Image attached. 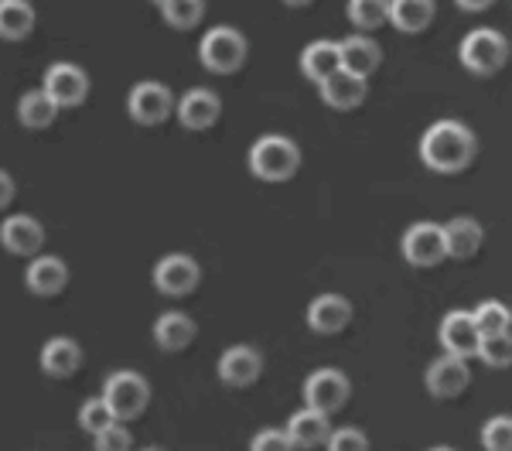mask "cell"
<instances>
[{"instance_id":"6da1fadb","label":"cell","mask_w":512,"mask_h":451,"mask_svg":"<svg viewBox=\"0 0 512 451\" xmlns=\"http://www.w3.org/2000/svg\"><path fill=\"white\" fill-rule=\"evenodd\" d=\"M478 141L475 134L458 120H437L434 127H427V134L420 137V158L437 175H454L465 171L475 161Z\"/></svg>"},{"instance_id":"7a4b0ae2","label":"cell","mask_w":512,"mask_h":451,"mask_svg":"<svg viewBox=\"0 0 512 451\" xmlns=\"http://www.w3.org/2000/svg\"><path fill=\"white\" fill-rule=\"evenodd\" d=\"M301 168V147L284 134H267L250 147V171L260 182H287Z\"/></svg>"},{"instance_id":"3957f363","label":"cell","mask_w":512,"mask_h":451,"mask_svg":"<svg viewBox=\"0 0 512 451\" xmlns=\"http://www.w3.org/2000/svg\"><path fill=\"white\" fill-rule=\"evenodd\" d=\"M103 400L110 407L113 421H134V417L144 414L147 400H151V383L134 369H117V373L106 376Z\"/></svg>"},{"instance_id":"277c9868","label":"cell","mask_w":512,"mask_h":451,"mask_svg":"<svg viewBox=\"0 0 512 451\" xmlns=\"http://www.w3.org/2000/svg\"><path fill=\"white\" fill-rule=\"evenodd\" d=\"M246 52H250L246 38L239 35L236 28H226V24L212 28L209 35L202 38V45H198V59H202V65L209 72H216V76H229V72L243 69Z\"/></svg>"},{"instance_id":"5b68a950","label":"cell","mask_w":512,"mask_h":451,"mask_svg":"<svg viewBox=\"0 0 512 451\" xmlns=\"http://www.w3.org/2000/svg\"><path fill=\"white\" fill-rule=\"evenodd\" d=\"M461 65L475 76H495L509 62V41L492 28H475L461 41Z\"/></svg>"},{"instance_id":"8992f818","label":"cell","mask_w":512,"mask_h":451,"mask_svg":"<svg viewBox=\"0 0 512 451\" xmlns=\"http://www.w3.org/2000/svg\"><path fill=\"white\" fill-rule=\"evenodd\" d=\"M349 393H352L349 376L332 366L315 369V373L304 380V400H308V407L318 410V414H335V410H342Z\"/></svg>"},{"instance_id":"52a82bcc","label":"cell","mask_w":512,"mask_h":451,"mask_svg":"<svg viewBox=\"0 0 512 451\" xmlns=\"http://www.w3.org/2000/svg\"><path fill=\"white\" fill-rule=\"evenodd\" d=\"M202 281V267L188 253H168L154 264V287L168 298H185Z\"/></svg>"},{"instance_id":"ba28073f","label":"cell","mask_w":512,"mask_h":451,"mask_svg":"<svg viewBox=\"0 0 512 451\" xmlns=\"http://www.w3.org/2000/svg\"><path fill=\"white\" fill-rule=\"evenodd\" d=\"M171 110H175V96H171V89L164 86V82H154V79L137 82L127 96V113L137 123H144V127L164 123L171 117Z\"/></svg>"},{"instance_id":"9c48e42d","label":"cell","mask_w":512,"mask_h":451,"mask_svg":"<svg viewBox=\"0 0 512 451\" xmlns=\"http://www.w3.org/2000/svg\"><path fill=\"white\" fill-rule=\"evenodd\" d=\"M41 93L59 106V110L62 106H79V103H86V96H89V76L72 62H55V65H48Z\"/></svg>"},{"instance_id":"30bf717a","label":"cell","mask_w":512,"mask_h":451,"mask_svg":"<svg viewBox=\"0 0 512 451\" xmlns=\"http://www.w3.org/2000/svg\"><path fill=\"white\" fill-rule=\"evenodd\" d=\"M407 264L414 267H437L444 260V233L437 223H414L403 233L400 243Z\"/></svg>"},{"instance_id":"8fae6325","label":"cell","mask_w":512,"mask_h":451,"mask_svg":"<svg viewBox=\"0 0 512 451\" xmlns=\"http://www.w3.org/2000/svg\"><path fill=\"white\" fill-rule=\"evenodd\" d=\"M437 339H441V346L448 356H458L468 363V359L475 356L482 335H478V328L472 322V311H448L441 328H437Z\"/></svg>"},{"instance_id":"7c38bea8","label":"cell","mask_w":512,"mask_h":451,"mask_svg":"<svg viewBox=\"0 0 512 451\" xmlns=\"http://www.w3.org/2000/svg\"><path fill=\"white\" fill-rule=\"evenodd\" d=\"M427 390H431V397L437 400H448V397H458L461 390L472 383V369H468L465 359L458 356H448L444 352L441 359H434L431 366H427Z\"/></svg>"},{"instance_id":"4fadbf2b","label":"cell","mask_w":512,"mask_h":451,"mask_svg":"<svg viewBox=\"0 0 512 451\" xmlns=\"http://www.w3.org/2000/svg\"><path fill=\"white\" fill-rule=\"evenodd\" d=\"M219 380L233 390H243L256 383V376L263 373V356L253 346H229L219 356Z\"/></svg>"},{"instance_id":"5bb4252c","label":"cell","mask_w":512,"mask_h":451,"mask_svg":"<svg viewBox=\"0 0 512 451\" xmlns=\"http://www.w3.org/2000/svg\"><path fill=\"white\" fill-rule=\"evenodd\" d=\"M338 62H342V72H349V76L369 79L383 65V48L366 35H349L345 41H338Z\"/></svg>"},{"instance_id":"9a60e30c","label":"cell","mask_w":512,"mask_h":451,"mask_svg":"<svg viewBox=\"0 0 512 451\" xmlns=\"http://www.w3.org/2000/svg\"><path fill=\"white\" fill-rule=\"evenodd\" d=\"M24 284L38 298H55L69 284V267H65L62 257H35L24 270Z\"/></svg>"},{"instance_id":"2e32d148","label":"cell","mask_w":512,"mask_h":451,"mask_svg":"<svg viewBox=\"0 0 512 451\" xmlns=\"http://www.w3.org/2000/svg\"><path fill=\"white\" fill-rule=\"evenodd\" d=\"M219 113H222V103L212 89H202V86L188 89L178 100V120H181V127H188V130H209L212 123L219 120Z\"/></svg>"},{"instance_id":"e0dca14e","label":"cell","mask_w":512,"mask_h":451,"mask_svg":"<svg viewBox=\"0 0 512 451\" xmlns=\"http://www.w3.org/2000/svg\"><path fill=\"white\" fill-rule=\"evenodd\" d=\"M0 243H4L7 253H18V257H35L45 243V229H41L38 219L31 216H11L0 226Z\"/></svg>"},{"instance_id":"ac0fdd59","label":"cell","mask_w":512,"mask_h":451,"mask_svg":"<svg viewBox=\"0 0 512 451\" xmlns=\"http://www.w3.org/2000/svg\"><path fill=\"white\" fill-rule=\"evenodd\" d=\"M352 322V305L342 294H321L308 308V325L318 335H335Z\"/></svg>"},{"instance_id":"d6986e66","label":"cell","mask_w":512,"mask_h":451,"mask_svg":"<svg viewBox=\"0 0 512 451\" xmlns=\"http://www.w3.org/2000/svg\"><path fill=\"white\" fill-rule=\"evenodd\" d=\"M79 366H82V346L76 339H69V335H55V339H48L41 346V369L48 376H55V380L72 376Z\"/></svg>"},{"instance_id":"ffe728a7","label":"cell","mask_w":512,"mask_h":451,"mask_svg":"<svg viewBox=\"0 0 512 451\" xmlns=\"http://www.w3.org/2000/svg\"><path fill=\"white\" fill-rule=\"evenodd\" d=\"M441 233H444V257H454V260L475 257L485 236L482 226H478L472 216H454L448 226H441Z\"/></svg>"},{"instance_id":"44dd1931","label":"cell","mask_w":512,"mask_h":451,"mask_svg":"<svg viewBox=\"0 0 512 451\" xmlns=\"http://www.w3.org/2000/svg\"><path fill=\"white\" fill-rule=\"evenodd\" d=\"M287 441H291L294 448H318V445H325L328 441V414H318V410H311V407H304V410H297V414H291V421H287Z\"/></svg>"},{"instance_id":"7402d4cb","label":"cell","mask_w":512,"mask_h":451,"mask_svg":"<svg viewBox=\"0 0 512 451\" xmlns=\"http://www.w3.org/2000/svg\"><path fill=\"white\" fill-rule=\"evenodd\" d=\"M195 332L198 328L185 311H164L158 322H154V342H158V349H164V352L188 349L195 339Z\"/></svg>"},{"instance_id":"603a6c76","label":"cell","mask_w":512,"mask_h":451,"mask_svg":"<svg viewBox=\"0 0 512 451\" xmlns=\"http://www.w3.org/2000/svg\"><path fill=\"white\" fill-rule=\"evenodd\" d=\"M434 14H437V7L431 0H393V4H386V21H390L396 31H403V35L424 31L427 24L434 21Z\"/></svg>"},{"instance_id":"cb8c5ba5","label":"cell","mask_w":512,"mask_h":451,"mask_svg":"<svg viewBox=\"0 0 512 451\" xmlns=\"http://www.w3.org/2000/svg\"><path fill=\"white\" fill-rule=\"evenodd\" d=\"M321 100L332 110H355L362 100H366V79H355L349 72H335L321 82Z\"/></svg>"},{"instance_id":"d4e9b609","label":"cell","mask_w":512,"mask_h":451,"mask_svg":"<svg viewBox=\"0 0 512 451\" xmlns=\"http://www.w3.org/2000/svg\"><path fill=\"white\" fill-rule=\"evenodd\" d=\"M301 72L311 82H325L328 76L342 72V62H338V41H311L301 52Z\"/></svg>"},{"instance_id":"484cf974","label":"cell","mask_w":512,"mask_h":451,"mask_svg":"<svg viewBox=\"0 0 512 451\" xmlns=\"http://www.w3.org/2000/svg\"><path fill=\"white\" fill-rule=\"evenodd\" d=\"M35 28V7L24 0H0V38L21 41Z\"/></svg>"},{"instance_id":"4316f807","label":"cell","mask_w":512,"mask_h":451,"mask_svg":"<svg viewBox=\"0 0 512 451\" xmlns=\"http://www.w3.org/2000/svg\"><path fill=\"white\" fill-rule=\"evenodd\" d=\"M55 117H59V106L48 100V96L41 93V89H31V93H24L21 100H18V120H21V127L45 130Z\"/></svg>"},{"instance_id":"83f0119b","label":"cell","mask_w":512,"mask_h":451,"mask_svg":"<svg viewBox=\"0 0 512 451\" xmlns=\"http://www.w3.org/2000/svg\"><path fill=\"white\" fill-rule=\"evenodd\" d=\"M158 11H161L164 24H171V28H178V31L195 28V24H202V18H205L202 0H161Z\"/></svg>"},{"instance_id":"f1b7e54d","label":"cell","mask_w":512,"mask_h":451,"mask_svg":"<svg viewBox=\"0 0 512 451\" xmlns=\"http://www.w3.org/2000/svg\"><path fill=\"white\" fill-rule=\"evenodd\" d=\"M472 322L478 328V335H502L509 332V308L502 301H482L475 311H472Z\"/></svg>"},{"instance_id":"f546056e","label":"cell","mask_w":512,"mask_h":451,"mask_svg":"<svg viewBox=\"0 0 512 451\" xmlns=\"http://www.w3.org/2000/svg\"><path fill=\"white\" fill-rule=\"evenodd\" d=\"M475 356L482 359L485 366H492V369H506L512 363V339H509V332L485 335V339L478 342Z\"/></svg>"},{"instance_id":"4dcf8cb0","label":"cell","mask_w":512,"mask_h":451,"mask_svg":"<svg viewBox=\"0 0 512 451\" xmlns=\"http://www.w3.org/2000/svg\"><path fill=\"white\" fill-rule=\"evenodd\" d=\"M482 448L485 451H512V421L509 414L489 417L482 428Z\"/></svg>"},{"instance_id":"1f68e13d","label":"cell","mask_w":512,"mask_h":451,"mask_svg":"<svg viewBox=\"0 0 512 451\" xmlns=\"http://www.w3.org/2000/svg\"><path fill=\"white\" fill-rule=\"evenodd\" d=\"M110 424H117V421H113V414H110V407H106L103 397H89L86 404H82V410H79V428L82 431L99 434L103 428H110Z\"/></svg>"},{"instance_id":"d6a6232c","label":"cell","mask_w":512,"mask_h":451,"mask_svg":"<svg viewBox=\"0 0 512 451\" xmlns=\"http://www.w3.org/2000/svg\"><path fill=\"white\" fill-rule=\"evenodd\" d=\"M349 21L359 31H373V28H379V24L386 21V4H379V0H352V4H349Z\"/></svg>"},{"instance_id":"836d02e7","label":"cell","mask_w":512,"mask_h":451,"mask_svg":"<svg viewBox=\"0 0 512 451\" xmlns=\"http://www.w3.org/2000/svg\"><path fill=\"white\" fill-rule=\"evenodd\" d=\"M328 451H369V438L359 428H338L328 434Z\"/></svg>"},{"instance_id":"e575fe53","label":"cell","mask_w":512,"mask_h":451,"mask_svg":"<svg viewBox=\"0 0 512 451\" xmlns=\"http://www.w3.org/2000/svg\"><path fill=\"white\" fill-rule=\"evenodd\" d=\"M93 448L96 451H130V431L120 424H110L99 434H93Z\"/></svg>"},{"instance_id":"d590c367","label":"cell","mask_w":512,"mask_h":451,"mask_svg":"<svg viewBox=\"0 0 512 451\" xmlns=\"http://www.w3.org/2000/svg\"><path fill=\"white\" fill-rule=\"evenodd\" d=\"M250 451H294V445H291V441H287V434H284V431L267 428V431L253 434Z\"/></svg>"},{"instance_id":"8d00e7d4","label":"cell","mask_w":512,"mask_h":451,"mask_svg":"<svg viewBox=\"0 0 512 451\" xmlns=\"http://www.w3.org/2000/svg\"><path fill=\"white\" fill-rule=\"evenodd\" d=\"M14 199V178L7 171H0V209H7Z\"/></svg>"},{"instance_id":"74e56055","label":"cell","mask_w":512,"mask_h":451,"mask_svg":"<svg viewBox=\"0 0 512 451\" xmlns=\"http://www.w3.org/2000/svg\"><path fill=\"white\" fill-rule=\"evenodd\" d=\"M461 11H485V7H489V4H475V0H461Z\"/></svg>"},{"instance_id":"f35d334b","label":"cell","mask_w":512,"mask_h":451,"mask_svg":"<svg viewBox=\"0 0 512 451\" xmlns=\"http://www.w3.org/2000/svg\"><path fill=\"white\" fill-rule=\"evenodd\" d=\"M140 451H164V448H158V445H147V448H140Z\"/></svg>"},{"instance_id":"ab89813d","label":"cell","mask_w":512,"mask_h":451,"mask_svg":"<svg viewBox=\"0 0 512 451\" xmlns=\"http://www.w3.org/2000/svg\"><path fill=\"white\" fill-rule=\"evenodd\" d=\"M431 451H454V448H448V445H437V448H431Z\"/></svg>"}]
</instances>
